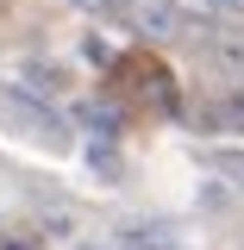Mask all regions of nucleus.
<instances>
[{
	"instance_id": "1",
	"label": "nucleus",
	"mask_w": 244,
	"mask_h": 250,
	"mask_svg": "<svg viewBox=\"0 0 244 250\" xmlns=\"http://www.w3.org/2000/svg\"><path fill=\"white\" fill-rule=\"evenodd\" d=\"M132 25H144V31H176V6L169 0H132Z\"/></svg>"
},
{
	"instance_id": "2",
	"label": "nucleus",
	"mask_w": 244,
	"mask_h": 250,
	"mask_svg": "<svg viewBox=\"0 0 244 250\" xmlns=\"http://www.w3.org/2000/svg\"><path fill=\"white\" fill-rule=\"evenodd\" d=\"M88 169L100 175V182H119V175H125V156H119V144H100V138H94V144H88Z\"/></svg>"
},
{
	"instance_id": "3",
	"label": "nucleus",
	"mask_w": 244,
	"mask_h": 250,
	"mask_svg": "<svg viewBox=\"0 0 244 250\" xmlns=\"http://www.w3.org/2000/svg\"><path fill=\"white\" fill-rule=\"evenodd\" d=\"M125 250H182L163 225H125Z\"/></svg>"
},
{
	"instance_id": "4",
	"label": "nucleus",
	"mask_w": 244,
	"mask_h": 250,
	"mask_svg": "<svg viewBox=\"0 0 244 250\" xmlns=\"http://www.w3.org/2000/svg\"><path fill=\"white\" fill-rule=\"evenodd\" d=\"M82 119H88L94 131H119V113H113L107 100H88V106H82Z\"/></svg>"
},
{
	"instance_id": "5",
	"label": "nucleus",
	"mask_w": 244,
	"mask_h": 250,
	"mask_svg": "<svg viewBox=\"0 0 244 250\" xmlns=\"http://www.w3.org/2000/svg\"><path fill=\"white\" fill-rule=\"evenodd\" d=\"M75 6H88L100 19H132V0H75Z\"/></svg>"
},
{
	"instance_id": "6",
	"label": "nucleus",
	"mask_w": 244,
	"mask_h": 250,
	"mask_svg": "<svg viewBox=\"0 0 244 250\" xmlns=\"http://www.w3.org/2000/svg\"><path fill=\"white\" fill-rule=\"evenodd\" d=\"M169 6H176L182 19H200V25H207V19L219 13V0H169Z\"/></svg>"
},
{
	"instance_id": "7",
	"label": "nucleus",
	"mask_w": 244,
	"mask_h": 250,
	"mask_svg": "<svg viewBox=\"0 0 244 250\" xmlns=\"http://www.w3.org/2000/svg\"><path fill=\"white\" fill-rule=\"evenodd\" d=\"M213 169L225 175V182H238V188H244V156H238V150H219V156H213Z\"/></svg>"
},
{
	"instance_id": "8",
	"label": "nucleus",
	"mask_w": 244,
	"mask_h": 250,
	"mask_svg": "<svg viewBox=\"0 0 244 250\" xmlns=\"http://www.w3.org/2000/svg\"><path fill=\"white\" fill-rule=\"evenodd\" d=\"M213 50L232 62V69H244V38H213Z\"/></svg>"
},
{
	"instance_id": "9",
	"label": "nucleus",
	"mask_w": 244,
	"mask_h": 250,
	"mask_svg": "<svg viewBox=\"0 0 244 250\" xmlns=\"http://www.w3.org/2000/svg\"><path fill=\"white\" fill-rule=\"evenodd\" d=\"M0 250H31V244H19V238H0Z\"/></svg>"
},
{
	"instance_id": "10",
	"label": "nucleus",
	"mask_w": 244,
	"mask_h": 250,
	"mask_svg": "<svg viewBox=\"0 0 244 250\" xmlns=\"http://www.w3.org/2000/svg\"><path fill=\"white\" fill-rule=\"evenodd\" d=\"M225 6H244V0H225Z\"/></svg>"
},
{
	"instance_id": "11",
	"label": "nucleus",
	"mask_w": 244,
	"mask_h": 250,
	"mask_svg": "<svg viewBox=\"0 0 244 250\" xmlns=\"http://www.w3.org/2000/svg\"><path fill=\"white\" fill-rule=\"evenodd\" d=\"M82 250H94V244H82Z\"/></svg>"
}]
</instances>
